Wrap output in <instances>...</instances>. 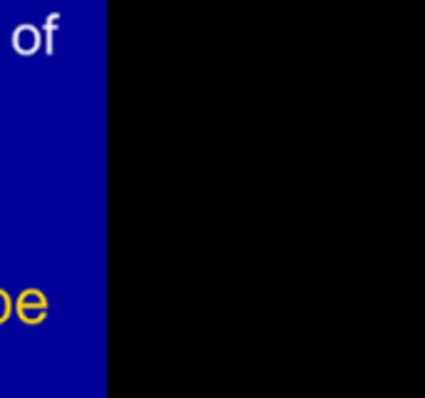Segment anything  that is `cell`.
Segmentation results:
<instances>
[{"mask_svg": "<svg viewBox=\"0 0 425 398\" xmlns=\"http://www.w3.org/2000/svg\"><path fill=\"white\" fill-rule=\"evenodd\" d=\"M15 45L20 52H33L38 47V33L33 28H20L15 33Z\"/></svg>", "mask_w": 425, "mask_h": 398, "instance_id": "1", "label": "cell"}]
</instances>
